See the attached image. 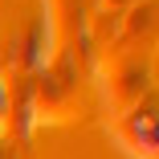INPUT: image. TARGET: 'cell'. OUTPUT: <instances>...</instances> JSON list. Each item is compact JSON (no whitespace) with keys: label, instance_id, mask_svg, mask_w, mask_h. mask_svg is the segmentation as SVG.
Listing matches in <instances>:
<instances>
[{"label":"cell","instance_id":"6da1fadb","mask_svg":"<svg viewBox=\"0 0 159 159\" xmlns=\"http://www.w3.org/2000/svg\"><path fill=\"white\" fill-rule=\"evenodd\" d=\"M151 90V74L139 57H114V70L106 78V106L114 114H131L139 102H143V94Z\"/></svg>","mask_w":159,"mask_h":159},{"label":"cell","instance_id":"7a4b0ae2","mask_svg":"<svg viewBox=\"0 0 159 159\" xmlns=\"http://www.w3.org/2000/svg\"><path fill=\"white\" fill-rule=\"evenodd\" d=\"M114 139L126 147L131 159H159V114L143 106H135L131 114H118Z\"/></svg>","mask_w":159,"mask_h":159},{"label":"cell","instance_id":"3957f363","mask_svg":"<svg viewBox=\"0 0 159 159\" xmlns=\"http://www.w3.org/2000/svg\"><path fill=\"white\" fill-rule=\"evenodd\" d=\"M98 4H102V12H106V8H110V12H118L122 4H131V0H98Z\"/></svg>","mask_w":159,"mask_h":159}]
</instances>
